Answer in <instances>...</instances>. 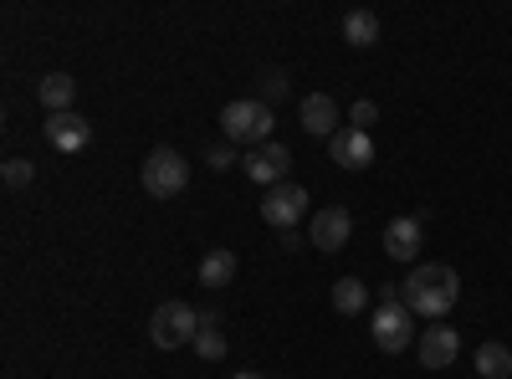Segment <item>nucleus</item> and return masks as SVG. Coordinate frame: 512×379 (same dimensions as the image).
Segmentation results:
<instances>
[{
    "instance_id": "39448f33",
    "label": "nucleus",
    "mask_w": 512,
    "mask_h": 379,
    "mask_svg": "<svg viewBox=\"0 0 512 379\" xmlns=\"http://www.w3.org/2000/svg\"><path fill=\"white\" fill-rule=\"evenodd\" d=\"M415 313L405 308V303H390V308H379L374 318H369V333H374V349H384V354H405L410 344H415V323H410Z\"/></svg>"
},
{
    "instance_id": "5701e85b",
    "label": "nucleus",
    "mask_w": 512,
    "mask_h": 379,
    "mask_svg": "<svg viewBox=\"0 0 512 379\" xmlns=\"http://www.w3.org/2000/svg\"><path fill=\"white\" fill-rule=\"evenodd\" d=\"M349 118H354V129H364V134H369V123L379 118V103H369V98H359V103L349 108Z\"/></svg>"
},
{
    "instance_id": "aec40b11",
    "label": "nucleus",
    "mask_w": 512,
    "mask_h": 379,
    "mask_svg": "<svg viewBox=\"0 0 512 379\" xmlns=\"http://www.w3.org/2000/svg\"><path fill=\"white\" fill-rule=\"evenodd\" d=\"M195 354H200L205 364H221V359H226V333H221V328H200V333H195Z\"/></svg>"
},
{
    "instance_id": "ddd939ff",
    "label": "nucleus",
    "mask_w": 512,
    "mask_h": 379,
    "mask_svg": "<svg viewBox=\"0 0 512 379\" xmlns=\"http://www.w3.org/2000/svg\"><path fill=\"white\" fill-rule=\"evenodd\" d=\"M297 123H303V134H313V139H333L338 134V103L328 93H313V98H303Z\"/></svg>"
},
{
    "instance_id": "4468645a",
    "label": "nucleus",
    "mask_w": 512,
    "mask_h": 379,
    "mask_svg": "<svg viewBox=\"0 0 512 379\" xmlns=\"http://www.w3.org/2000/svg\"><path fill=\"white\" fill-rule=\"evenodd\" d=\"M36 98H41V108H47V113H72V103H77L72 72H47V77L36 82Z\"/></svg>"
},
{
    "instance_id": "b1692460",
    "label": "nucleus",
    "mask_w": 512,
    "mask_h": 379,
    "mask_svg": "<svg viewBox=\"0 0 512 379\" xmlns=\"http://www.w3.org/2000/svg\"><path fill=\"white\" fill-rule=\"evenodd\" d=\"M231 379H267V374H256V369H236Z\"/></svg>"
},
{
    "instance_id": "4be33fe9",
    "label": "nucleus",
    "mask_w": 512,
    "mask_h": 379,
    "mask_svg": "<svg viewBox=\"0 0 512 379\" xmlns=\"http://www.w3.org/2000/svg\"><path fill=\"white\" fill-rule=\"evenodd\" d=\"M205 164H210L216 175H221V170H231V164H236V144H216V149L205 154Z\"/></svg>"
},
{
    "instance_id": "9d476101",
    "label": "nucleus",
    "mask_w": 512,
    "mask_h": 379,
    "mask_svg": "<svg viewBox=\"0 0 512 379\" xmlns=\"http://www.w3.org/2000/svg\"><path fill=\"white\" fill-rule=\"evenodd\" d=\"M328 159L338 164V170H369L374 164V139L364 129H338L328 139Z\"/></svg>"
},
{
    "instance_id": "7ed1b4c3",
    "label": "nucleus",
    "mask_w": 512,
    "mask_h": 379,
    "mask_svg": "<svg viewBox=\"0 0 512 379\" xmlns=\"http://www.w3.org/2000/svg\"><path fill=\"white\" fill-rule=\"evenodd\" d=\"M139 185H144L154 200L185 195V185H190V159H185L180 149H149V159L139 164Z\"/></svg>"
},
{
    "instance_id": "423d86ee",
    "label": "nucleus",
    "mask_w": 512,
    "mask_h": 379,
    "mask_svg": "<svg viewBox=\"0 0 512 379\" xmlns=\"http://www.w3.org/2000/svg\"><path fill=\"white\" fill-rule=\"evenodd\" d=\"M308 190L303 185H292V180H282V185H272L267 195H262V221L267 226H277V231H292L297 221L308 216Z\"/></svg>"
},
{
    "instance_id": "6ab92c4d",
    "label": "nucleus",
    "mask_w": 512,
    "mask_h": 379,
    "mask_svg": "<svg viewBox=\"0 0 512 379\" xmlns=\"http://www.w3.org/2000/svg\"><path fill=\"white\" fill-rule=\"evenodd\" d=\"M0 180H6V190H26V185L36 180V164L21 159V154H11L6 164H0Z\"/></svg>"
},
{
    "instance_id": "412c9836",
    "label": "nucleus",
    "mask_w": 512,
    "mask_h": 379,
    "mask_svg": "<svg viewBox=\"0 0 512 379\" xmlns=\"http://www.w3.org/2000/svg\"><path fill=\"white\" fill-rule=\"evenodd\" d=\"M287 98V72H262V103H282Z\"/></svg>"
},
{
    "instance_id": "1a4fd4ad",
    "label": "nucleus",
    "mask_w": 512,
    "mask_h": 379,
    "mask_svg": "<svg viewBox=\"0 0 512 379\" xmlns=\"http://www.w3.org/2000/svg\"><path fill=\"white\" fill-rule=\"evenodd\" d=\"M41 129H47V144L57 154H82V149L93 144V123L82 118V113H47Z\"/></svg>"
},
{
    "instance_id": "9b49d317",
    "label": "nucleus",
    "mask_w": 512,
    "mask_h": 379,
    "mask_svg": "<svg viewBox=\"0 0 512 379\" xmlns=\"http://www.w3.org/2000/svg\"><path fill=\"white\" fill-rule=\"evenodd\" d=\"M415 354H420V369H451L456 354H461L456 328H446V323L425 328V333H420V344H415Z\"/></svg>"
},
{
    "instance_id": "f3484780",
    "label": "nucleus",
    "mask_w": 512,
    "mask_h": 379,
    "mask_svg": "<svg viewBox=\"0 0 512 379\" xmlns=\"http://www.w3.org/2000/svg\"><path fill=\"white\" fill-rule=\"evenodd\" d=\"M344 41H349V47H374V41H379V16L374 11H349L344 16Z\"/></svg>"
},
{
    "instance_id": "0eeeda50",
    "label": "nucleus",
    "mask_w": 512,
    "mask_h": 379,
    "mask_svg": "<svg viewBox=\"0 0 512 379\" xmlns=\"http://www.w3.org/2000/svg\"><path fill=\"white\" fill-rule=\"evenodd\" d=\"M241 170H246L256 185H267V190H272V185H282V180H287V170H292V149H287V144H277V139H272V144H262V149H246Z\"/></svg>"
},
{
    "instance_id": "f03ea898",
    "label": "nucleus",
    "mask_w": 512,
    "mask_h": 379,
    "mask_svg": "<svg viewBox=\"0 0 512 379\" xmlns=\"http://www.w3.org/2000/svg\"><path fill=\"white\" fill-rule=\"evenodd\" d=\"M272 123H277V113H272L262 98H236V103L221 108L226 144H236V149H262V144H272Z\"/></svg>"
},
{
    "instance_id": "20e7f679",
    "label": "nucleus",
    "mask_w": 512,
    "mask_h": 379,
    "mask_svg": "<svg viewBox=\"0 0 512 379\" xmlns=\"http://www.w3.org/2000/svg\"><path fill=\"white\" fill-rule=\"evenodd\" d=\"M195 333H200V313H195L190 303H180V298L159 303L154 318H149L154 349H185V344H195Z\"/></svg>"
},
{
    "instance_id": "2eb2a0df",
    "label": "nucleus",
    "mask_w": 512,
    "mask_h": 379,
    "mask_svg": "<svg viewBox=\"0 0 512 379\" xmlns=\"http://www.w3.org/2000/svg\"><path fill=\"white\" fill-rule=\"evenodd\" d=\"M195 277H200V287H216V292H221V287H231V282H236V251H231V246L205 251Z\"/></svg>"
},
{
    "instance_id": "a211bd4d",
    "label": "nucleus",
    "mask_w": 512,
    "mask_h": 379,
    "mask_svg": "<svg viewBox=\"0 0 512 379\" xmlns=\"http://www.w3.org/2000/svg\"><path fill=\"white\" fill-rule=\"evenodd\" d=\"M477 374L482 379H512V349L507 344H482L477 349Z\"/></svg>"
},
{
    "instance_id": "f8f14e48",
    "label": "nucleus",
    "mask_w": 512,
    "mask_h": 379,
    "mask_svg": "<svg viewBox=\"0 0 512 379\" xmlns=\"http://www.w3.org/2000/svg\"><path fill=\"white\" fill-rule=\"evenodd\" d=\"M420 241H425V221L420 216H395L390 226H384V251H390L395 262H415Z\"/></svg>"
},
{
    "instance_id": "dca6fc26",
    "label": "nucleus",
    "mask_w": 512,
    "mask_h": 379,
    "mask_svg": "<svg viewBox=\"0 0 512 379\" xmlns=\"http://www.w3.org/2000/svg\"><path fill=\"white\" fill-rule=\"evenodd\" d=\"M369 308V287L359 277H338L333 282V313H344V318H359Z\"/></svg>"
},
{
    "instance_id": "6e6552de",
    "label": "nucleus",
    "mask_w": 512,
    "mask_h": 379,
    "mask_svg": "<svg viewBox=\"0 0 512 379\" xmlns=\"http://www.w3.org/2000/svg\"><path fill=\"white\" fill-rule=\"evenodd\" d=\"M349 236H354V216H349L344 205H323L318 216H313V226H308V241L318 251H328V257H333V251H344Z\"/></svg>"
},
{
    "instance_id": "f257e3e1",
    "label": "nucleus",
    "mask_w": 512,
    "mask_h": 379,
    "mask_svg": "<svg viewBox=\"0 0 512 379\" xmlns=\"http://www.w3.org/2000/svg\"><path fill=\"white\" fill-rule=\"evenodd\" d=\"M400 298H405L410 313L441 323V318L456 308V298H461V277H456V267H446V262H420V267L400 282Z\"/></svg>"
}]
</instances>
